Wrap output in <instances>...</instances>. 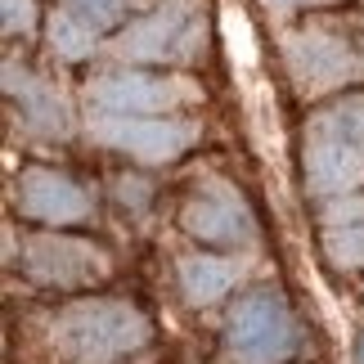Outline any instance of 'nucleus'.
<instances>
[{
  "mask_svg": "<svg viewBox=\"0 0 364 364\" xmlns=\"http://www.w3.org/2000/svg\"><path fill=\"white\" fill-rule=\"evenodd\" d=\"M311 131H328V135H346V139H360L364 144V100H346L328 113H319L311 122Z\"/></svg>",
  "mask_w": 364,
  "mask_h": 364,
  "instance_id": "obj_15",
  "label": "nucleus"
},
{
  "mask_svg": "<svg viewBox=\"0 0 364 364\" xmlns=\"http://www.w3.org/2000/svg\"><path fill=\"white\" fill-rule=\"evenodd\" d=\"M0 14H5V36H18V32H32L36 23V0H0Z\"/></svg>",
  "mask_w": 364,
  "mask_h": 364,
  "instance_id": "obj_16",
  "label": "nucleus"
},
{
  "mask_svg": "<svg viewBox=\"0 0 364 364\" xmlns=\"http://www.w3.org/2000/svg\"><path fill=\"white\" fill-rule=\"evenodd\" d=\"M90 100L108 108V113H162L176 104H193L198 90L189 81H171V77H149V73H104L90 81Z\"/></svg>",
  "mask_w": 364,
  "mask_h": 364,
  "instance_id": "obj_6",
  "label": "nucleus"
},
{
  "mask_svg": "<svg viewBox=\"0 0 364 364\" xmlns=\"http://www.w3.org/2000/svg\"><path fill=\"white\" fill-rule=\"evenodd\" d=\"M5 90L14 95V100H23V108H27V126H36L41 135H63V126H68L63 100H59V95H54L41 77L23 73L18 63H5Z\"/></svg>",
  "mask_w": 364,
  "mask_h": 364,
  "instance_id": "obj_12",
  "label": "nucleus"
},
{
  "mask_svg": "<svg viewBox=\"0 0 364 364\" xmlns=\"http://www.w3.org/2000/svg\"><path fill=\"white\" fill-rule=\"evenodd\" d=\"M301 5H324V0H265V9H274V14H288V9H301Z\"/></svg>",
  "mask_w": 364,
  "mask_h": 364,
  "instance_id": "obj_18",
  "label": "nucleus"
},
{
  "mask_svg": "<svg viewBox=\"0 0 364 364\" xmlns=\"http://www.w3.org/2000/svg\"><path fill=\"white\" fill-rule=\"evenodd\" d=\"M73 9L86 14V18H95V27H108V23L122 18L126 0H73Z\"/></svg>",
  "mask_w": 364,
  "mask_h": 364,
  "instance_id": "obj_17",
  "label": "nucleus"
},
{
  "mask_svg": "<svg viewBox=\"0 0 364 364\" xmlns=\"http://www.w3.org/2000/svg\"><path fill=\"white\" fill-rule=\"evenodd\" d=\"M18 207L27 216L46 220V225H77V220L90 216V198L86 189L73 185L59 171H46V166H32L18 180Z\"/></svg>",
  "mask_w": 364,
  "mask_h": 364,
  "instance_id": "obj_10",
  "label": "nucleus"
},
{
  "mask_svg": "<svg viewBox=\"0 0 364 364\" xmlns=\"http://www.w3.org/2000/svg\"><path fill=\"white\" fill-rule=\"evenodd\" d=\"M180 225H185L198 243H252L257 239L252 212L243 207L239 193L230 185H220V180H207V185L185 203Z\"/></svg>",
  "mask_w": 364,
  "mask_h": 364,
  "instance_id": "obj_8",
  "label": "nucleus"
},
{
  "mask_svg": "<svg viewBox=\"0 0 364 364\" xmlns=\"http://www.w3.org/2000/svg\"><path fill=\"white\" fill-rule=\"evenodd\" d=\"M324 252L338 270H364V198L346 193L324 207Z\"/></svg>",
  "mask_w": 364,
  "mask_h": 364,
  "instance_id": "obj_11",
  "label": "nucleus"
},
{
  "mask_svg": "<svg viewBox=\"0 0 364 364\" xmlns=\"http://www.w3.org/2000/svg\"><path fill=\"white\" fill-rule=\"evenodd\" d=\"M225 346L234 364H284L297 351V324H292L288 301L270 288L247 292L230 311Z\"/></svg>",
  "mask_w": 364,
  "mask_h": 364,
  "instance_id": "obj_2",
  "label": "nucleus"
},
{
  "mask_svg": "<svg viewBox=\"0 0 364 364\" xmlns=\"http://www.w3.org/2000/svg\"><path fill=\"white\" fill-rule=\"evenodd\" d=\"M149 319L131 301H77L54 315L50 324V346L59 364H108L117 355H131L149 342Z\"/></svg>",
  "mask_w": 364,
  "mask_h": 364,
  "instance_id": "obj_1",
  "label": "nucleus"
},
{
  "mask_svg": "<svg viewBox=\"0 0 364 364\" xmlns=\"http://www.w3.org/2000/svg\"><path fill=\"white\" fill-rule=\"evenodd\" d=\"M288 73L306 95H324L338 86H351L364 81V54L338 32H324V27H311V32L288 36Z\"/></svg>",
  "mask_w": 364,
  "mask_h": 364,
  "instance_id": "obj_3",
  "label": "nucleus"
},
{
  "mask_svg": "<svg viewBox=\"0 0 364 364\" xmlns=\"http://www.w3.org/2000/svg\"><path fill=\"white\" fill-rule=\"evenodd\" d=\"M27 274L36 284H50V288H77V284L104 279L108 257L95 243L63 239V234H36L27 243Z\"/></svg>",
  "mask_w": 364,
  "mask_h": 364,
  "instance_id": "obj_7",
  "label": "nucleus"
},
{
  "mask_svg": "<svg viewBox=\"0 0 364 364\" xmlns=\"http://www.w3.org/2000/svg\"><path fill=\"white\" fill-rule=\"evenodd\" d=\"M203 36V23L193 18L189 0H162L149 18L131 23L113 41V54L122 59H189Z\"/></svg>",
  "mask_w": 364,
  "mask_h": 364,
  "instance_id": "obj_5",
  "label": "nucleus"
},
{
  "mask_svg": "<svg viewBox=\"0 0 364 364\" xmlns=\"http://www.w3.org/2000/svg\"><path fill=\"white\" fill-rule=\"evenodd\" d=\"M306 185L319 198H346L364 185V144L346 135L311 131L306 144Z\"/></svg>",
  "mask_w": 364,
  "mask_h": 364,
  "instance_id": "obj_9",
  "label": "nucleus"
},
{
  "mask_svg": "<svg viewBox=\"0 0 364 364\" xmlns=\"http://www.w3.org/2000/svg\"><path fill=\"white\" fill-rule=\"evenodd\" d=\"M239 284V261L225 257H185L180 261V288L189 306H212Z\"/></svg>",
  "mask_w": 364,
  "mask_h": 364,
  "instance_id": "obj_13",
  "label": "nucleus"
},
{
  "mask_svg": "<svg viewBox=\"0 0 364 364\" xmlns=\"http://www.w3.org/2000/svg\"><path fill=\"white\" fill-rule=\"evenodd\" d=\"M90 135L108 149L131 153L139 162H171L198 139V126L166 122V117H135V113H95Z\"/></svg>",
  "mask_w": 364,
  "mask_h": 364,
  "instance_id": "obj_4",
  "label": "nucleus"
},
{
  "mask_svg": "<svg viewBox=\"0 0 364 364\" xmlns=\"http://www.w3.org/2000/svg\"><path fill=\"white\" fill-rule=\"evenodd\" d=\"M50 46L59 59L77 63V59H90L95 54V32L81 18H73V14H54L50 18Z\"/></svg>",
  "mask_w": 364,
  "mask_h": 364,
  "instance_id": "obj_14",
  "label": "nucleus"
}]
</instances>
